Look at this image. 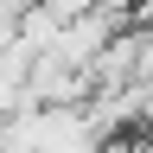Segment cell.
I'll return each mask as SVG.
<instances>
[{"label": "cell", "mask_w": 153, "mask_h": 153, "mask_svg": "<svg viewBox=\"0 0 153 153\" xmlns=\"http://www.w3.org/2000/svg\"><path fill=\"white\" fill-rule=\"evenodd\" d=\"M134 19H153V0H140V7H134Z\"/></svg>", "instance_id": "obj_1"}, {"label": "cell", "mask_w": 153, "mask_h": 153, "mask_svg": "<svg viewBox=\"0 0 153 153\" xmlns=\"http://www.w3.org/2000/svg\"><path fill=\"white\" fill-rule=\"evenodd\" d=\"M140 153H153V140H140Z\"/></svg>", "instance_id": "obj_2"}, {"label": "cell", "mask_w": 153, "mask_h": 153, "mask_svg": "<svg viewBox=\"0 0 153 153\" xmlns=\"http://www.w3.org/2000/svg\"><path fill=\"white\" fill-rule=\"evenodd\" d=\"M147 140H153V121H147Z\"/></svg>", "instance_id": "obj_3"}]
</instances>
